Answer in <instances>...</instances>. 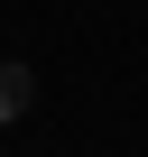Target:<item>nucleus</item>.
Returning a JSON list of instances; mask_svg holds the SVG:
<instances>
[{
	"label": "nucleus",
	"mask_w": 148,
	"mask_h": 157,
	"mask_svg": "<svg viewBox=\"0 0 148 157\" xmlns=\"http://www.w3.org/2000/svg\"><path fill=\"white\" fill-rule=\"evenodd\" d=\"M37 111V65H19V56H0V129H19Z\"/></svg>",
	"instance_id": "nucleus-1"
}]
</instances>
